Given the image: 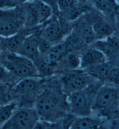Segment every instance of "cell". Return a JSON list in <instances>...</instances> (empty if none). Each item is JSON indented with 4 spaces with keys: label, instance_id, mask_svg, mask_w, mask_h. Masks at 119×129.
<instances>
[{
    "label": "cell",
    "instance_id": "obj_3",
    "mask_svg": "<svg viewBox=\"0 0 119 129\" xmlns=\"http://www.w3.org/2000/svg\"><path fill=\"white\" fill-rule=\"evenodd\" d=\"M41 77L23 78L11 86L9 96L15 101L18 107H33L38 93L48 79Z\"/></svg>",
    "mask_w": 119,
    "mask_h": 129
},
{
    "label": "cell",
    "instance_id": "obj_1",
    "mask_svg": "<svg viewBox=\"0 0 119 129\" xmlns=\"http://www.w3.org/2000/svg\"><path fill=\"white\" fill-rule=\"evenodd\" d=\"M40 120L57 123L70 114L67 95L62 90L59 81L55 85L46 82L37 96L34 106Z\"/></svg>",
    "mask_w": 119,
    "mask_h": 129
},
{
    "label": "cell",
    "instance_id": "obj_21",
    "mask_svg": "<svg viewBox=\"0 0 119 129\" xmlns=\"http://www.w3.org/2000/svg\"><path fill=\"white\" fill-rule=\"evenodd\" d=\"M17 108L18 104L15 101L0 105V127L9 120Z\"/></svg>",
    "mask_w": 119,
    "mask_h": 129
},
{
    "label": "cell",
    "instance_id": "obj_25",
    "mask_svg": "<svg viewBox=\"0 0 119 129\" xmlns=\"http://www.w3.org/2000/svg\"><path fill=\"white\" fill-rule=\"evenodd\" d=\"M31 0H0V9H11L24 4Z\"/></svg>",
    "mask_w": 119,
    "mask_h": 129
},
{
    "label": "cell",
    "instance_id": "obj_9",
    "mask_svg": "<svg viewBox=\"0 0 119 129\" xmlns=\"http://www.w3.org/2000/svg\"><path fill=\"white\" fill-rule=\"evenodd\" d=\"M70 23L60 16H53L40 28V36L52 45L62 42L71 33L72 25Z\"/></svg>",
    "mask_w": 119,
    "mask_h": 129
},
{
    "label": "cell",
    "instance_id": "obj_17",
    "mask_svg": "<svg viewBox=\"0 0 119 129\" xmlns=\"http://www.w3.org/2000/svg\"><path fill=\"white\" fill-rule=\"evenodd\" d=\"M33 30L24 29L11 37L3 38L4 51L17 53L20 48L26 36Z\"/></svg>",
    "mask_w": 119,
    "mask_h": 129
},
{
    "label": "cell",
    "instance_id": "obj_32",
    "mask_svg": "<svg viewBox=\"0 0 119 129\" xmlns=\"http://www.w3.org/2000/svg\"><path fill=\"white\" fill-rule=\"evenodd\" d=\"M117 27H118V30H119V21H118V24H117Z\"/></svg>",
    "mask_w": 119,
    "mask_h": 129
},
{
    "label": "cell",
    "instance_id": "obj_11",
    "mask_svg": "<svg viewBox=\"0 0 119 129\" xmlns=\"http://www.w3.org/2000/svg\"><path fill=\"white\" fill-rule=\"evenodd\" d=\"M91 10L85 13L92 25L97 40H103L116 33L114 24L109 19L99 12Z\"/></svg>",
    "mask_w": 119,
    "mask_h": 129
},
{
    "label": "cell",
    "instance_id": "obj_10",
    "mask_svg": "<svg viewBox=\"0 0 119 129\" xmlns=\"http://www.w3.org/2000/svg\"><path fill=\"white\" fill-rule=\"evenodd\" d=\"M40 121V116L34 107H18L1 128H36Z\"/></svg>",
    "mask_w": 119,
    "mask_h": 129
},
{
    "label": "cell",
    "instance_id": "obj_14",
    "mask_svg": "<svg viewBox=\"0 0 119 129\" xmlns=\"http://www.w3.org/2000/svg\"><path fill=\"white\" fill-rule=\"evenodd\" d=\"M80 67L83 70L95 67L107 61V58L103 53L92 46H88L80 51Z\"/></svg>",
    "mask_w": 119,
    "mask_h": 129
},
{
    "label": "cell",
    "instance_id": "obj_15",
    "mask_svg": "<svg viewBox=\"0 0 119 129\" xmlns=\"http://www.w3.org/2000/svg\"><path fill=\"white\" fill-rule=\"evenodd\" d=\"M40 34L38 31L29 33L16 53L26 57L34 62L40 56L39 52V42Z\"/></svg>",
    "mask_w": 119,
    "mask_h": 129
},
{
    "label": "cell",
    "instance_id": "obj_18",
    "mask_svg": "<svg viewBox=\"0 0 119 129\" xmlns=\"http://www.w3.org/2000/svg\"><path fill=\"white\" fill-rule=\"evenodd\" d=\"M94 8L106 17L112 22L119 9V5L116 0H92Z\"/></svg>",
    "mask_w": 119,
    "mask_h": 129
},
{
    "label": "cell",
    "instance_id": "obj_29",
    "mask_svg": "<svg viewBox=\"0 0 119 129\" xmlns=\"http://www.w3.org/2000/svg\"><path fill=\"white\" fill-rule=\"evenodd\" d=\"M4 52V44H3V38L0 37V56Z\"/></svg>",
    "mask_w": 119,
    "mask_h": 129
},
{
    "label": "cell",
    "instance_id": "obj_7",
    "mask_svg": "<svg viewBox=\"0 0 119 129\" xmlns=\"http://www.w3.org/2000/svg\"><path fill=\"white\" fill-rule=\"evenodd\" d=\"M60 86L66 95L81 90L99 81L80 68L63 70L59 79Z\"/></svg>",
    "mask_w": 119,
    "mask_h": 129
},
{
    "label": "cell",
    "instance_id": "obj_22",
    "mask_svg": "<svg viewBox=\"0 0 119 129\" xmlns=\"http://www.w3.org/2000/svg\"><path fill=\"white\" fill-rule=\"evenodd\" d=\"M77 0H58V10L60 16L67 14L79 4Z\"/></svg>",
    "mask_w": 119,
    "mask_h": 129
},
{
    "label": "cell",
    "instance_id": "obj_12",
    "mask_svg": "<svg viewBox=\"0 0 119 129\" xmlns=\"http://www.w3.org/2000/svg\"><path fill=\"white\" fill-rule=\"evenodd\" d=\"M85 71L103 83L119 85V68L108 61Z\"/></svg>",
    "mask_w": 119,
    "mask_h": 129
},
{
    "label": "cell",
    "instance_id": "obj_19",
    "mask_svg": "<svg viewBox=\"0 0 119 129\" xmlns=\"http://www.w3.org/2000/svg\"><path fill=\"white\" fill-rule=\"evenodd\" d=\"M70 52L66 39L62 42L52 45L46 54V57L50 61L59 63L68 52Z\"/></svg>",
    "mask_w": 119,
    "mask_h": 129
},
{
    "label": "cell",
    "instance_id": "obj_4",
    "mask_svg": "<svg viewBox=\"0 0 119 129\" xmlns=\"http://www.w3.org/2000/svg\"><path fill=\"white\" fill-rule=\"evenodd\" d=\"M0 62L7 68L15 82L23 78L40 77L34 62L16 53L4 51L0 56Z\"/></svg>",
    "mask_w": 119,
    "mask_h": 129
},
{
    "label": "cell",
    "instance_id": "obj_6",
    "mask_svg": "<svg viewBox=\"0 0 119 129\" xmlns=\"http://www.w3.org/2000/svg\"><path fill=\"white\" fill-rule=\"evenodd\" d=\"M26 16L23 5L0 9V37H11L25 29Z\"/></svg>",
    "mask_w": 119,
    "mask_h": 129
},
{
    "label": "cell",
    "instance_id": "obj_27",
    "mask_svg": "<svg viewBox=\"0 0 119 129\" xmlns=\"http://www.w3.org/2000/svg\"><path fill=\"white\" fill-rule=\"evenodd\" d=\"M107 61L113 66L119 68V48L107 57Z\"/></svg>",
    "mask_w": 119,
    "mask_h": 129
},
{
    "label": "cell",
    "instance_id": "obj_23",
    "mask_svg": "<svg viewBox=\"0 0 119 129\" xmlns=\"http://www.w3.org/2000/svg\"><path fill=\"white\" fill-rule=\"evenodd\" d=\"M11 86L9 84L0 83V105L5 104L12 101L9 96Z\"/></svg>",
    "mask_w": 119,
    "mask_h": 129
},
{
    "label": "cell",
    "instance_id": "obj_13",
    "mask_svg": "<svg viewBox=\"0 0 119 129\" xmlns=\"http://www.w3.org/2000/svg\"><path fill=\"white\" fill-rule=\"evenodd\" d=\"M74 22L76 23L72 25V31L79 37L84 46H90L96 41L97 38L92 25L85 13Z\"/></svg>",
    "mask_w": 119,
    "mask_h": 129
},
{
    "label": "cell",
    "instance_id": "obj_16",
    "mask_svg": "<svg viewBox=\"0 0 119 129\" xmlns=\"http://www.w3.org/2000/svg\"><path fill=\"white\" fill-rule=\"evenodd\" d=\"M105 119L92 116L75 117L71 129H97L103 128Z\"/></svg>",
    "mask_w": 119,
    "mask_h": 129
},
{
    "label": "cell",
    "instance_id": "obj_5",
    "mask_svg": "<svg viewBox=\"0 0 119 129\" xmlns=\"http://www.w3.org/2000/svg\"><path fill=\"white\" fill-rule=\"evenodd\" d=\"M102 84L101 82L98 81L85 89L68 95L67 102L70 114L76 117L93 115V99L98 89Z\"/></svg>",
    "mask_w": 119,
    "mask_h": 129
},
{
    "label": "cell",
    "instance_id": "obj_8",
    "mask_svg": "<svg viewBox=\"0 0 119 129\" xmlns=\"http://www.w3.org/2000/svg\"><path fill=\"white\" fill-rule=\"evenodd\" d=\"M26 16L25 29L34 30L41 26L54 15L50 5L41 0H31L23 4Z\"/></svg>",
    "mask_w": 119,
    "mask_h": 129
},
{
    "label": "cell",
    "instance_id": "obj_26",
    "mask_svg": "<svg viewBox=\"0 0 119 129\" xmlns=\"http://www.w3.org/2000/svg\"><path fill=\"white\" fill-rule=\"evenodd\" d=\"M52 46V45L48 41H46L45 39L42 38L40 36V42H39V52L41 55L45 56L48 53L49 50H50Z\"/></svg>",
    "mask_w": 119,
    "mask_h": 129
},
{
    "label": "cell",
    "instance_id": "obj_20",
    "mask_svg": "<svg viewBox=\"0 0 119 129\" xmlns=\"http://www.w3.org/2000/svg\"><path fill=\"white\" fill-rule=\"evenodd\" d=\"M62 71L66 70H76L80 67V51H70L68 52L59 62Z\"/></svg>",
    "mask_w": 119,
    "mask_h": 129
},
{
    "label": "cell",
    "instance_id": "obj_31",
    "mask_svg": "<svg viewBox=\"0 0 119 129\" xmlns=\"http://www.w3.org/2000/svg\"><path fill=\"white\" fill-rule=\"evenodd\" d=\"M116 1H117V4L119 5V0H116Z\"/></svg>",
    "mask_w": 119,
    "mask_h": 129
},
{
    "label": "cell",
    "instance_id": "obj_24",
    "mask_svg": "<svg viewBox=\"0 0 119 129\" xmlns=\"http://www.w3.org/2000/svg\"><path fill=\"white\" fill-rule=\"evenodd\" d=\"M0 83L13 85L15 82L7 68L0 62Z\"/></svg>",
    "mask_w": 119,
    "mask_h": 129
},
{
    "label": "cell",
    "instance_id": "obj_2",
    "mask_svg": "<svg viewBox=\"0 0 119 129\" xmlns=\"http://www.w3.org/2000/svg\"><path fill=\"white\" fill-rule=\"evenodd\" d=\"M93 114L105 120L112 119L119 112V87L103 83L98 89L93 99Z\"/></svg>",
    "mask_w": 119,
    "mask_h": 129
},
{
    "label": "cell",
    "instance_id": "obj_28",
    "mask_svg": "<svg viewBox=\"0 0 119 129\" xmlns=\"http://www.w3.org/2000/svg\"><path fill=\"white\" fill-rule=\"evenodd\" d=\"M41 1L44 2L46 4L50 5L52 8V10L54 11V15L58 16L59 12L58 10V0H41Z\"/></svg>",
    "mask_w": 119,
    "mask_h": 129
},
{
    "label": "cell",
    "instance_id": "obj_30",
    "mask_svg": "<svg viewBox=\"0 0 119 129\" xmlns=\"http://www.w3.org/2000/svg\"><path fill=\"white\" fill-rule=\"evenodd\" d=\"M79 2V3H80L81 4H87L88 3V1H90V0H77Z\"/></svg>",
    "mask_w": 119,
    "mask_h": 129
}]
</instances>
